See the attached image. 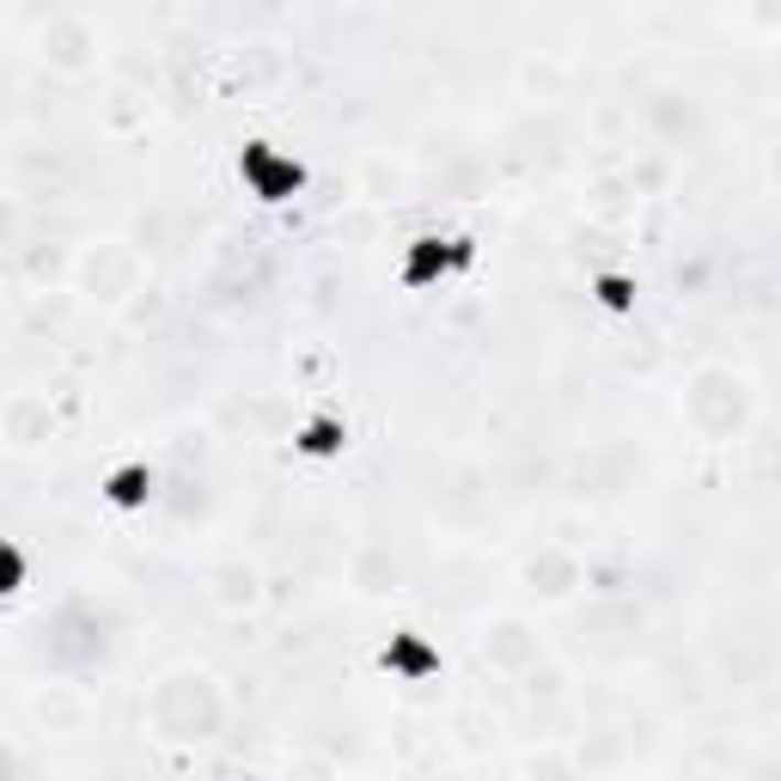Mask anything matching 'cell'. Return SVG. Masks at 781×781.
<instances>
[{"mask_svg":"<svg viewBox=\"0 0 781 781\" xmlns=\"http://www.w3.org/2000/svg\"><path fill=\"white\" fill-rule=\"evenodd\" d=\"M300 452H312V458H324V452H343V422H312L300 434Z\"/></svg>","mask_w":781,"mask_h":781,"instance_id":"2","label":"cell"},{"mask_svg":"<svg viewBox=\"0 0 781 781\" xmlns=\"http://www.w3.org/2000/svg\"><path fill=\"white\" fill-rule=\"evenodd\" d=\"M13 586H19V550L0 543V593H13Z\"/></svg>","mask_w":781,"mask_h":781,"instance_id":"4","label":"cell"},{"mask_svg":"<svg viewBox=\"0 0 781 781\" xmlns=\"http://www.w3.org/2000/svg\"><path fill=\"white\" fill-rule=\"evenodd\" d=\"M147 495H153V470H147V464H129L122 477H110V501L117 507H141Z\"/></svg>","mask_w":781,"mask_h":781,"instance_id":"1","label":"cell"},{"mask_svg":"<svg viewBox=\"0 0 781 781\" xmlns=\"http://www.w3.org/2000/svg\"><path fill=\"white\" fill-rule=\"evenodd\" d=\"M598 300H605L610 312H629V305H636V288H629L622 275H605V281H598Z\"/></svg>","mask_w":781,"mask_h":781,"instance_id":"3","label":"cell"}]
</instances>
